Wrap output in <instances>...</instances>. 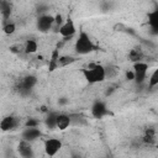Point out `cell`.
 <instances>
[{"label":"cell","instance_id":"cell-25","mask_svg":"<svg viewBox=\"0 0 158 158\" xmlns=\"http://www.w3.org/2000/svg\"><path fill=\"white\" fill-rule=\"evenodd\" d=\"M10 51L14 52V53H21V52H23V44L11 46V47H10Z\"/></svg>","mask_w":158,"mask_h":158},{"label":"cell","instance_id":"cell-22","mask_svg":"<svg viewBox=\"0 0 158 158\" xmlns=\"http://www.w3.org/2000/svg\"><path fill=\"white\" fill-rule=\"evenodd\" d=\"M2 31L5 35H12L16 31V25L14 22H5L2 26Z\"/></svg>","mask_w":158,"mask_h":158},{"label":"cell","instance_id":"cell-6","mask_svg":"<svg viewBox=\"0 0 158 158\" xmlns=\"http://www.w3.org/2000/svg\"><path fill=\"white\" fill-rule=\"evenodd\" d=\"M58 32H59V35H60L64 40L72 38V37L77 33V27H75V25H74V21L70 20V19L65 20V22L59 27Z\"/></svg>","mask_w":158,"mask_h":158},{"label":"cell","instance_id":"cell-8","mask_svg":"<svg viewBox=\"0 0 158 158\" xmlns=\"http://www.w3.org/2000/svg\"><path fill=\"white\" fill-rule=\"evenodd\" d=\"M41 130L38 127H25V130L22 131V141H26V142H33L36 141L37 138L41 137Z\"/></svg>","mask_w":158,"mask_h":158},{"label":"cell","instance_id":"cell-10","mask_svg":"<svg viewBox=\"0 0 158 158\" xmlns=\"http://www.w3.org/2000/svg\"><path fill=\"white\" fill-rule=\"evenodd\" d=\"M17 151L22 158H33V149H32L31 142L21 141L17 147Z\"/></svg>","mask_w":158,"mask_h":158},{"label":"cell","instance_id":"cell-12","mask_svg":"<svg viewBox=\"0 0 158 158\" xmlns=\"http://www.w3.org/2000/svg\"><path fill=\"white\" fill-rule=\"evenodd\" d=\"M37 84V78L35 75H26L22 80H21V86L20 90L21 91H30L35 85Z\"/></svg>","mask_w":158,"mask_h":158},{"label":"cell","instance_id":"cell-23","mask_svg":"<svg viewBox=\"0 0 158 158\" xmlns=\"http://www.w3.org/2000/svg\"><path fill=\"white\" fill-rule=\"evenodd\" d=\"M38 125H40V121L35 117H30L25 122V127H38Z\"/></svg>","mask_w":158,"mask_h":158},{"label":"cell","instance_id":"cell-19","mask_svg":"<svg viewBox=\"0 0 158 158\" xmlns=\"http://www.w3.org/2000/svg\"><path fill=\"white\" fill-rule=\"evenodd\" d=\"M77 59L73 57V56H60L58 58V62H57V65L58 67H65V65H69L72 63H74Z\"/></svg>","mask_w":158,"mask_h":158},{"label":"cell","instance_id":"cell-2","mask_svg":"<svg viewBox=\"0 0 158 158\" xmlns=\"http://www.w3.org/2000/svg\"><path fill=\"white\" fill-rule=\"evenodd\" d=\"M94 48H95V46H94L90 36L85 31H80L75 40V43H74V49H75L77 54H80V56L89 54L94 51Z\"/></svg>","mask_w":158,"mask_h":158},{"label":"cell","instance_id":"cell-11","mask_svg":"<svg viewBox=\"0 0 158 158\" xmlns=\"http://www.w3.org/2000/svg\"><path fill=\"white\" fill-rule=\"evenodd\" d=\"M72 123V116L67 115V114H58L57 116V128L60 131L67 130Z\"/></svg>","mask_w":158,"mask_h":158},{"label":"cell","instance_id":"cell-4","mask_svg":"<svg viewBox=\"0 0 158 158\" xmlns=\"http://www.w3.org/2000/svg\"><path fill=\"white\" fill-rule=\"evenodd\" d=\"M36 26L40 32H48L54 26V16L51 14H41L37 17Z\"/></svg>","mask_w":158,"mask_h":158},{"label":"cell","instance_id":"cell-7","mask_svg":"<svg viewBox=\"0 0 158 158\" xmlns=\"http://www.w3.org/2000/svg\"><path fill=\"white\" fill-rule=\"evenodd\" d=\"M20 125V120L15 116H6L1 120L0 122V128L2 132H7V131H12L15 130L17 126Z\"/></svg>","mask_w":158,"mask_h":158},{"label":"cell","instance_id":"cell-24","mask_svg":"<svg viewBox=\"0 0 158 158\" xmlns=\"http://www.w3.org/2000/svg\"><path fill=\"white\" fill-rule=\"evenodd\" d=\"M64 22H65V21H64V17H63L62 14H57V15H54V25L58 26V28H59Z\"/></svg>","mask_w":158,"mask_h":158},{"label":"cell","instance_id":"cell-13","mask_svg":"<svg viewBox=\"0 0 158 158\" xmlns=\"http://www.w3.org/2000/svg\"><path fill=\"white\" fill-rule=\"evenodd\" d=\"M38 51V42L36 40L28 38L23 43V53L26 54H33Z\"/></svg>","mask_w":158,"mask_h":158},{"label":"cell","instance_id":"cell-16","mask_svg":"<svg viewBox=\"0 0 158 158\" xmlns=\"http://www.w3.org/2000/svg\"><path fill=\"white\" fill-rule=\"evenodd\" d=\"M57 112H48V115L44 118V125L48 130H54L57 128Z\"/></svg>","mask_w":158,"mask_h":158},{"label":"cell","instance_id":"cell-21","mask_svg":"<svg viewBox=\"0 0 158 158\" xmlns=\"http://www.w3.org/2000/svg\"><path fill=\"white\" fill-rule=\"evenodd\" d=\"M118 73V68L115 65H106L105 67V74H106V79L109 78H114L116 77V74Z\"/></svg>","mask_w":158,"mask_h":158},{"label":"cell","instance_id":"cell-3","mask_svg":"<svg viewBox=\"0 0 158 158\" xmlns=\"http://www.w3.org/2000/svg\"><path fill=\"white\" fill-rule=\"evenodd\" d=\"M63 147V143L59 138H56V137H49L44 141V144H43V149H44V153L48 156V157H54L59 153V151L62 149Z\"/></svg>","mask_w":158,"mask_h":158},{"label":"cell","instance_id":"cell-14","mask_svg":"<svg viewBox=\"0 0 158 158\" xmlns=\"http://www.w3.org/2000/svg\"><path fill=\"white\" fill-rule=\"evenodd\" d=\"M143 51L139 48V47H135L130 51L128 53V59L135 64V63H138V62H143Z\"/></svg>","mask_w":158,"mask_h":158},{"label":"cell","instance_id":"cell-18","mask_svg":"<svg viewBox=\"0 0 158 158\" xmlns=\"http://www.w3.org/2000/svg\"><path fill=\"white\" fill-rule=\"evenodd\" d=\"M0 10H1V16L4 19V21H6L9 17H10V14H11V5L10 2L7 1H0Z\"/></svg>","mask_w":158,"mask_h":158},{"label":"cell","instance_id":"cell-9","mask_svg":"<svg viewBox=\"0 0 158 158\" xmlns=\"http://www.w3.org/2000/svg\"><path fill=\"white\" fill-rule=\"evenodd\" d=\"M107 112H109L107 111V107H106L105 102L101 101V100H96L93 104V106H91V115L95 118H101L105 115H107Z\"/></svg>","mask_w":158,"mask_h":158},{"label":"cell","instance_id":"cell-20","mask_svg":"<svg viewBox=\"0 0 158 158\" xmlns=\"http://www.w3.org/2000/svg\"><path fill=\"white\" fill-rule=\"evenodd\" d=\"M157 85H158V68L152 72V74L149 75V79H148V88L149 89H153Z\"/></svg>","mask_w":158,"mask_h":158},{"label":"cell","instance_id":"cell-26","mask_svg":"<svg viewBox=\"0 0 158 158\" xmlns=\"http://www.w3.org/2000/svg\"><path fill=\"white\" fill-rule=\"evenodd\" d=\"M126 79L127 80H135V73H133V70L126 72Z\"/></svg>","mask_w":158,"mask_h":158},{"label":"cell","instance_id":"cell-5","mask_svg":"<svg viewBox=\"0 0 158 158\" xmlns=\"http://www.w3.org/2000/svg\"><path fill=\"white\" fill-rule=\"evenodd\" d=\"M148 63H146L144 60L143 62H138V63H135L133 64V73H135V81L137 84H142L144 83L146 78H147V72H148Z\"/></svg>","mask_w":158,"mask_h":158},{"label":"cell","instance_id":"cell-15","mask_svg":"<svg viewBox=\"0 0 158 158\" xmlns=\"http://www.w3.org/2000/svg\"><path fill=\"white\" fill-rule=\"evenodd\" d=\"M148 23L151 30L158 35V7L148 14Z\"/></svg>","mask_w":158,"mask_h":158},{"label":"cell","instance_id":"cell-1","mask_svg":"<svg viewBox=\"0 0 158 158\" xmlns=\"http://www.w3.org/2000/svg\"><path fill=\"white\" fill-rule=\"evenodd\" d=\"M84 78L89 84H96L102 83L106 79L105 74V67L101 64H91L86 69L83 70Z\"/></svg>","mask_w":158,"mask_h":158},{"label":"cell","instance_id":"cell-17","mask_svg":"<svg viewBox=\"0 0 158 158\" xmlns=\"http://www.w3.org/2000/svg\"><path fill=\"white\" fill-rule=\"evenodd\" d=\"M142 141H143L146 144H153V143L156 142V131H154L152 127L147 128V130L144 131V135H143V137H142Z\"/></svg>","mask_w":158,"mask_h":158}]
</instances>
